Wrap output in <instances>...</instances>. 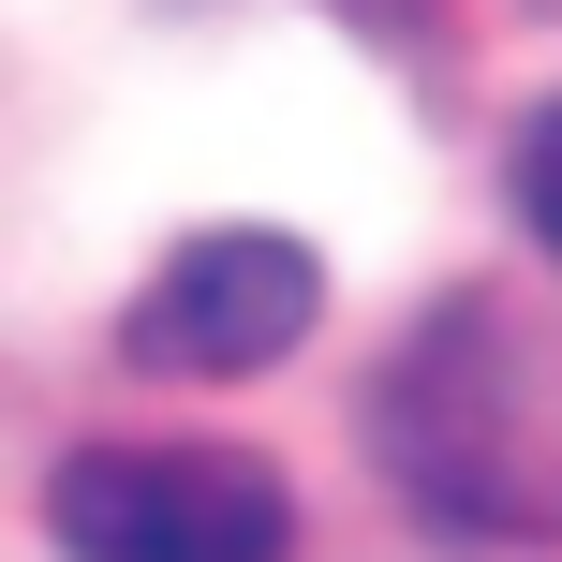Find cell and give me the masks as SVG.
I'll list each match as a JSON object with an SVG mask.
<instances>
[{
    "mask_svg": "<svg viewBox=\"0 0 562 562\" xmlns=\"http://www.w3.org/2000/svg\"><path fill=\"white\" fill-rule=\"evenodd\" d=\"M370 459L459 533H562V311L445 296L370 385Z\"/></svg>",
    "mask_w": 562,
    "mask_h": 562,
    "instance_id": "cell-1",
    "label": "cell"
},
{
    "mask_svg": "<svg viewBox=\"0 0 562 562\" xmlns=\"http://www.w3.org/2000/svg\"><path fill=\"white\" fill-rule=\"evenodd\" d=\"M75 562H281L296 548V488L252 445H89L45 488Z\"/></svg>",
    "mask_w": 562,
    "mask_h": 562,
    "instance_id": "cell-2",
    "label": "cell"
},
{
    "mask_svg": "<svg viewBox=\"0 0 562 562\" xmlns=\"http://www.w3.org/2000/svg\"><path fill=\"white\" fill-rule=\"evenodd\" d=\"M326 326V267L296 252V237H193V252H164L134 281V326H119V356L164 370V385H252L281 370L296 340Z\"/></svg>",
    "mask_w": 562,
    "mask_h": 562,
    "instance_id": "cell-3",
    "label": "cell"
},
{
    "mask_svg": "<svg viewBox=\"0 0 562 562\" xmlns=\"http://www.w3.org/2000/svg\"><path fill=\"white\" fill-rule=\"evenodd\" d=\"M504 193H518V237L562 267V104L518 119V148H504Z\"/></svg>",
    "mask_w": 562,
    "mask_h": 562,
    "instance_id": "cell-4",
    "label": "cell"
},
{
    "mask_svg": "<svg viewBox=\"0 0 562 562\" xmlns=\"http://www.w3.org/2000/svg\"><path fill=\"white\" fill-rule=\"evenodd\" d=\"M533 15H562V0H533Z\"/></svg>",
    "mask_w": 562,
    "mask_h": 562,
    "instance_id": "cell-5",
    "label": "cell"
}]
</instances>
